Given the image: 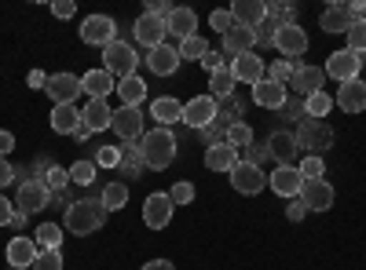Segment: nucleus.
<instances>
[{
	"label": "nucleus",
	"instance_id": "nucleus-59",
	"mask_svg": "<svg viewBox=\"0 0 366 270\" xmlns=\"http://www.w3.org/2000/svg\"><path fill=\"white\" fill-rule=\"evenodd\" d=\"M11 150H15V135L8 128H0V157H8Z\"/></svg>",
	"mask_w": 366,
	"mask_h": 270
},
{
	"label": "nucleus",
	"instance_id": "nucleus-3",
	"mask_svg": "<svg viewBox=\"0 0 366 270\" xmlns=\"http://www.w3.org/2000/svg\"><path fill=\"white\" fill-rule=\"evenodd\" d=\"M136 66H139V55H136V48L132 44H125V41H114V44H107L103 48V70L114 77V81H125V77H136Z\"/></svg>",
	"mask_w": 366,
	"mask_h": 270
},
{
	"label": "nucleus",
	"instance_id": "nucleus-53",
	"mask_svg": "<svg viewBox=\"0 0 366 270\" xmlns=\"http://www.w3.org/2000/svg\"><path fill=\"white\" fill-rule=\"evenodd\" d=\"M246 154H249L246 161H249V165H257V168H260V165H264V161L271 157V154H267V142H264V146H257V142H253V146L246 150Z\"/></svg>",
	"mask_w": 366,
	"mask_h": 270
},
{
	"label": "nucleus",
	"instance_id": "nucleus-49",
	"mask_svg": "<svg viewBox=\"0 0 366 270\" xmlns=\"http://www.w3.org/2000/svg\"><path fill=\"white\" fill-rule=\"evenodd\" d=\"M224 66H231V58H227L224 51H212V48H209V55L202 58V70H205V73H217V70H224Z\"/></svg>",
	"mask_w": 366,
	"mask_h": 270
},
{
	"label": "nucleus",
	"instance_id": "nucleus-41",
	"mask_svg": "<svg viewBox=\"0 0 366 270\" xmlns=\"http://www.w3.org/2000/svg\"><path fill=\"white\" fill-rule=\"evenodd\" d=\"M70 183H77V187L96 183V161H74L70 165Z\"/></svg>",
	"mask_w": 366,
	"mask_h": 270
},
{
	"label": "nucleus",
	"instance_id": "nucleus-54",
	"mask_svg": "<svg viewBox=\"0 0 366 270\" xmlns=\"http://www.w3.org/2000/svg\"><path fill=\"white\" fill-rule=\"evenodd\" d=\"M74 11H77L74 0H55V4H51V15H55V19H70Z\"/></svg>",
	"mask_w": 366,
	"mask_h": 270
},
{
	"label": "nucleus",
	"instance_id": "nucleus-27",
	"mask_svg": "<svg viewBox=\"0 0 366 270\" xmlns=\"http://www.w3.org/2000/svg\"><path fill=\"white\" fill-rule=\"evenodd\" d=\"M117 172L129 179H139L143 172H147V165H143V142L139 139H132V142H121V165H117Z\"/></svg>",
	"mask_w": 366,
	"mask_h": 270
},
{
	"label": "nucleus",
	"instance_id": "nucleus-17",
	"mask_svg": "<svg viewBox=\"0 0 366 270\" xmlns=\"http://www.w3.org/2000/svg\"><path fill=\"white\" fill-rule=\"evenodd\" d=\"M132 37L150 51V48H158V44H165V19H158V15H150V11H143L139 19H136V26H132Z\"/></svg>",
	"mask_w": 366,
	"mask_h": 270
},
{
	"label": "nucleus",
	"instance_id": "nucleus-23",
	"mask_svg": "<svg viewBox=\"0 0 366 270\" xmlns=\"http://www.w3.org/2000/svg\"><path fill=\"white\" fill-rule=\"evenodd\" d=\"M231 19H234V26L257 29L267 19V4H264V0H234V4H231Z\"/></svg>",
	"mask_w": 366,
	"mask_h": 270
},
{
	"label": "nucleus",
	"instance_id": "nucleus-37",
	"mask_svg": "<svg viewBox=\"0 0 366 270\" xmlns=\"http://www.w3.org/2000/svg\"><path fill=\"white\" fill-rule=\"evenodd\" d=\"M330 110H333V99H330L326 88L304 99V117H312V121H322V117H330Z\"/></svg>",
	"mask_w": 366,
	"mask_h": 270
},
{
	"label": "nucleus",
	"instance_id": "nucleus-40",
	"mask_svg": "<svg viewBox=\"0 0 366 270\" xmlns=\"http://www.w3.org/2000/svg\"><path fill=\"white\" fill-rule=\"evenodd\" d=\"M224 142H231L238 154H246V150L253 146V128H249L246 121H238L234 128H227V139H224Z\"/></svg>",
	"mask_w": 366,
	"mask_h": 270
},
{
	"label": "nucleus",
	"instance_id": "nucleus-9",
	"mask_svg": "<svg viewBox=\"0 0 366 270\" xmlns=\"http://www.w3.org/2000/svg\"><path fill=\"white\" fill-rule=\"evenodd\" d=\"M322 81H326V73H322V66H308V63H297V70H293V77H290V92L297 95V99H308V95H315V92H322Z\"/></svg>",
	"mask_w": 366,
	"mask_h": 270
},
{
	"label": "nucleus",
	"instance_id": "nucleus-42",
	"mask_svg": "<svg viewBox=\"0 0 366 270\" xmlns=\"http://www.w3.org/2000/svg\"><path fill=\"white\" fill-rule=\"evenodd\" d=\"M293 70H297V63H290V58H274V63L267 66V73H264V77L286 88V84H290V77H293Z\"/></svg>",
	"mask_w": 366,
	"mask_h": 270
},
{
	"label": "nucleus",
	"instance_id": "nucleus-7",
	"mask_svg": "<svg viewBox=\"0 0 366 270\" xmlns=\"http://www.w3.org/2000/svg\"><path fill=\"white\" fill-rule=\"evenodd\" d=\"M143 110L139 106H117L114 110V121H110V132L121 139V142H132V139H143Z\"/></svg>",
	"mask_w": 366,
	"mask_h": 270
},
{
	"label": "nucleus",
	"instance_id": "nucleus-22",
	"mask_svg": "<svg viewBox=\"0 0 366 270\" xmlns=\"http://www.w3.org/2000/svg\"><path fill=\"white\" fill-rule=\"evenodd\" d=\"M165 33L176 37V41H187L198 33V15L191 8H172L169 19H165Z\"/></svg>",
	"mask_w": 366,
	"mask_h": 270
},
{
	"label": "nucleus",
	"instance_id": "nucleus-58",
	"mask_svg": "<svg viewBox=\"0 0 366 270\" xmlns=\"http://www.w3.org/2000/svg\"><path fill=\"white\" fill-rule=\"evenodd\" d=\"M26 81H29V88H34V92H44V88H48V73H44V70H34Z\"/></svg>",
	"mask_w": 366,
	"mask_h": 270
},
{
	"label": "nucleus",
	"instance_id": "nucleus-64",
	"mask_svg": "<svg viewBox=\"0 0 366 270\" xmlns=\"http://www.w3.org/2000/svg\"><path fill=\"white\" fill-rule=\"evenodd\" d=\"M8 270H11V266H8Z\"/></svg>",
	"mask_w": 366,
	"mask_h": 270
},
{
	"label": "nucleus",
	"instance_id": "nucleus-13",
	"mask_svg": "<svg viewBox=\"0 0 366 270\" xmlns=\"http://www.w3.org/2000/svg\"><path fill=\"white\" fill-rule=\"evenodd\" d=\"M217 106H220V103L212 99V95H194L191 103H183V125L194 128V132L209 128L212 117H217Z\"/></svg>",
	"mask_w": 366,
	"mask_h": 270
},
{
	"label": "nucleus",
	"instance_id": "nucleus-43",
	"mask_svg": "<svg viewBox=\"0 0 366 270\" xmlns=\"http://www.w3.org/2000/svg\"><path fill=\"white\" fill-rule=\"evenodd\" d=\"M279 22H274V19H264L257 29H253V37H257V48H274V33H279Z\"/></svg>",
	"mask_w": 366,
	"mask_h": 270
},
{
	"label": "nucleus",
	"instance_id": "nucleus-1",
	"mask_svg": "<svg viewBox=\"0 0 366 270\" xmlns=\"http://www.w3.org/2000/svg\"><path fill=\"white\" fill-rule=\"evenodd\" d=\"M107 204L99 197H81L66 208V219H63V230L77 234V237H88V234H96L107 227Z\"/></svg>",
	"mask_w": 366,
	"mask_h": 270
},
{
	"label": "nucleus",
	"instance_id": "nucleus-21",
	"mask_svg": "<svg viewBox=\"0 0 366 270\" xmlns=\"http://www.w3.org/2000/svg\"><path fill=\"white\" fill-rule=\"evenodd\" d=\"M355 11L348 4H330L322 15H319V26H322V33H348V29L355 26Z\"/></svg>",
	"mask_w": 366,
	"mask_h": 270
},
{
	"label": "nucleus",
	"instance_id": "nucleus-52",
	"mask_svg": "<svg viewBox=\"0 0 366 270\" xmlns=\"http://www.w3.org/2000/svg\"><path fill=\"white\" fill-rule=\"evenodd\" d=\"M282 117H286V121H300V117H304V99L290 95V99L282 103Z\"/></svg>",
	"mask_w": 366,
	"mask_h": 270
},
{
	"label": "nucleus",
	"instance_id": "nucleus-60",
	"mask_svg": "<svg viewBox=\"0 0 366 270\" xmlns=\"http://www.w3.org/2000/svg\"><path fill=\"white\" fill-rule=\"evenodd\" d=\"M139 270H176V266H172L169 259H150V263H143Z\"/></svg>",
	"mask_w": 366,
	"mask_h": 270
},
{
	"label": "nucleus",
	"instance_id": "nucleus-8",
	"mask_svg": "<svg viewBox=\"0 0 366 270\" xmlns=\"http://www.w3.org/2000/svg\"><path fill=\"white\" fill-rule=\"evenodd\" d=\"M359 70H362V55H355V51H348V48L333 51V55L326 58V66H322V73H326V77L341 81V84L359 81Z\"/></svg>",
	"mask_w": 366,
	"mask_h": 270
},
{
	"label": "nucleus",
	"instance_id": "nucleus-45",
	"mask_svg": "<svg viewBox=\"0 0 366 270\" xmlns=\"http://www.w3.org/2000/svg\"><path fill=\"white\" fill-rule=\"evenodd\" d=\"M322 172H326V161L315 157V154H308V157L300 161V179H304V183H312V179H322Z\"/></svg>",
	"mask_w": 366,
	"mask_h": 270
},
{
	"label": "nucleus",
	"instance_id": "nucleus-10",
	"mask_svg": "<svg viewBox=\"0 0 366 270\" xmlns=\"http://www.w3.org/2000/svg\"><path fill=\"white\" fill-rule=\"evenodd\" d=\"M231 187H234L238 194H246V197H257V194L267 187V175H264V168H257V165H249V161H238V165L231 168Z\"/></svg>",
	"mask_w": 366,
	"mask_h": 270
},
{
	"label": "nucleus",
	"instance_id": "nucleus-38",
	"mask_svg": "<svg viewBox=\"0 0 366 270\" xmlns=\"http://www.w3.org/2000/svg\"><path fill=\"white\" fill-rule=\"evenodd\" d=\"M63 227H59V223H41L37 227V249H51V252H59V249H63Z\"/></svg>",
	"mask_w": 366,
	"mask_h": 270
},
{
	"label": "nucleus",
	"instance_id": "nucleus-33",
	"mask_svg": "<svg viewBox=\"0 0 366 270\" xmlns=\"http://www.w3.org/2000/svg\"><path fill=\"white\" fill-rule=\"evenodd\" d=\"M81 128V110L77 106H51V132L74 135Z\"/></svg>",
	"mask_w": 366,
	"mask_h": 270
},
{
	"label": "nucleus",
	"instance_id": "nucleus-39",
	"mask_svg": "<svg viewBox=\"0 0 366 270\" xmlns=\"http://www.w3.org/2000/svg\"><path fill=\"white\" fill-rule=\"evenodd\" d=\"M209 55V41L205 37H187V41H179V63L183 58H194V63H202V58Z\"/></svg>",
	"mask_w": 366,
	"mask_h": 270
},
{
	"label": "nucleus",
	"instance_id": "nucleus-15",
	"mask_svg": "<svg viewBox=\"0 0 366 270\" xmlns=\"http://www.w3.org/2000/svg\"><path fill=\"white\" fill-rule=\"evenodd\" d=\"M264 73H267V66H264V58L257 55V51H246V55H234L231 58V77H234V84H260L264 81Z\"/></svg>",
	"mask_w": 366,
	"mask_h": 270
},
{
	"label": "nucleus",
	"instance_id": "nucleus-4",
	"mask_svg": "<svg viewBox=\"0 0 366 270\" xmlns=\"http://www.w3.org/2000/svg\"><path fill=\"white\" fill-rule=\"evenodd\" d=\"M293 135H297V146H300V150H312L315 157H322L319 150H326V146L333 142V128H330L326 121H312V117H304L300 128H297Z\"/></svg>",
	"mask_w": 366,
	"mask_h": 270
},
{
	"label": "nucleus",
	"instance_id": "nucleus-34",
	"mask_svg": "<svg viewBox=\"0 0 366 270\" xmlns=\"http://www.w3.org/2000/svg\"><path fill=\"white\" fill-rule=\"evenodd\" d=\"M114 92L121 95V106H139L147 99V81L143 77H125V81H117Z\"/></svg>",
	"mask_w": 366,
	"mask_h": 270
},
{
	"label": "nucleus",
	"instance_id": "nucleus-32",
	"mask_svg": "<svg viewBox=\"0 0 366 270\" xmlns=\"http://www.w3.org/2000/svg\"><path fill=\"white\" fill-rule=\"evenodd\" d=\"M253 48H257V37H253V29H246V26H231L227 33H224V55H227V58L246 55V51H253Z\"/></svg>",
	"mask_w": 366,
	"mask_h": 270
},
{
	"label": "nucleus",
	"instance_id": "nucleus-28",
	"mask_svg": "<svg viewBox=\"0 0 366 270\" xmlns=\"http://www.w3.org/2000/svg\"><path fill=\"white\" fill-rule=\"evenodd\" d=\"M110 121H114V110L107 106V99H92V103L81 110V125H84L92 135H96V132H107Z\"/></svg>",
	"mask_w": 366,
	"mask_h": 270
},
{
	"label": "nucleus",
	"instance_id": "nucleus-16",
	"mask_svg": "<svg viewBox=\"0 0 366 270\" xmlns=\"http://www.w3.org/2000/svg\"><path fill=\"white\" fill-rule=\"evenodd\" d=\"M172 212H176V204H172L169 194H150V197L143 201V223H147L150 230H165V227L172 223Z\"/></svg>",
	"mask_w": 366,
	"mask_h": 270
},
{
	"label": "nucleus",
	"instance_id": "nucleus-26",
	"mask_svg": "<svg viewBox=\"0 0 366 270\" xmlns=\"http://www.w3.org/2000/svg\"><path fill=\"white\" fill-rule=\"evenodd\" d=\"M242 161V154L231 146V142H217V146H205V168L209 172H227L231 175V168Z\"/></svg>",
	"mask_w": 366,
	"mask_h": 270
},
{
	"label": "nucleus",
	"instance_id": "nucleus-31",
	"mask_svg": "<svg viewBox=\"0 0 366 270\" xmlns=\"http://www.w3.org/2000/svg\"><path fill=\"white\" fill-rule=\"evenodd\" d=\"M150 117L158 121V128H169V125H179L183 121V103L172 99V95H162L150 103Z\"/></svg>",
	"mask_w": 366,
	"mask_h": 270
},
{
	"label": "nucleus",
	"instance_id": "nucleus-20",
	"mask_svg": "<svg viewBox=\"0 0 366 270\" xmlns=\"http://www.w3.org/2000/svg\"><path fill=\"white\" fill-rule=\"evenodd\" d=\"M300 201L308 212H330L333 208V187L326 183V179H312V183L300 187Z\"/></svg>",
	"mask_w": 366,
	"mask_h": 270
},
{
	"label": "nucleus",
	"instance_id": "nucleus-44",
	"mask_svg": "<svg viewBox=\"0 0 366 270\" xmlns=\"http://www.w3.org/2000/svg\"><path fill=\"white\" fill-rule=\"evenodd\" d=\"M345 37H348V44H345L348 51H355V55H366V22H362V19H359V22L348 29Z\"/></svg>",
	"mask_w": 366,
	"mask_h": 270
},
{
	"label": "nucleus",
	"instance_id": "nucleus-48",
	"mask_svg": "<svg viewBox=\"0 0 366 270\" xmlns=\"http://www.w3.org/2000/svg\"><path fill=\"white\" fill-rule=\"evenodd\" d=\"M44 183H48V190L55 194V190H63V187L70 183V172H66V168H59V165H51L48 175H44Z\"/></svg>",
	"mask_w": 366,
	"mask_h": 270
},
{
	"label": "nucleus",
	"instance_id": "nucleus-2",
	"mask_svg": "<svg viewBox=\"0 0 366 270\" xmlns=\"http://www.w3.org/2000/svg\"><path fill=\"white\" fill-rule=\"evenodd\" d=\"M143 165L154 168V172H165L172 161H176V135L169 128H154V132H143Z\"/></svg>",
	"mask_w": 366,
	"mask_h": 270
},
{
	"label": "nucleus",
	"instance_id": "nucleus-55",
	"mask_svg": "<svg viewBox=\"0 0 366 270\" xmlns=\"http://www.w3.org/2000/svg\"><path fill=\"white\" fill-rule=\"evenodd\" d=\"M11 216H15V201L0 194V227H11Z\"/></svg>",
	"mask_w": 366,
	"mask_h": 270
},
{
	"label": "nucleus",
	"instance_id": "nucleus-24",
	"mask_svg": "<svg viewBox=\"0 0 366 270\" xmlns=\"http://www.w3.org/2000/svg\"><path fill=\"white\" fill-rule=\"evenodd\" d=\"M333 106H341L345 113H362L366 110V81H348L337 88V99H333Z\"/></svg>",
	"mask_w": 366,
	"mask_h": 270
},
{
	"label": "nucleus",
	"instance_id": "nucleus-35",
	"mask_svg": "<svg viewBox=\"0 0 366 270\" xmlns=\"http://www.w3.org/2000/svg\"><path fill=\"white\" fill-rule=\"evenodd\" d=\"M99 201L107 204V212L125 208V204H129V183H125V179H114V183H107L103 194H99Z\"/></svg>",
	"mask_w": 366,
	"mask_h": 270
},
{
	"label": "nucleus",
	"instance_id": "nucleus-56",
	"mask_svg": "<svg viewBox=\"0 0 366 270\" xmlns=\"http://www.w3.org/2000/svg\"><path fill=\"white\" fill-rule=\"evenodd\" d=\"M304 216H308V208H304V201L297 197V201H293V204L286 208V219H290V223H300Z\"/></svg>",
	"mask_w": 366,
	"mask_h": 270
},
{
	"label": "nucleus",
	"instance_id": "nucleus-61",
	"mask_svg": "<svg viewBox=\"0 0 366 270\" xmlns=\"http://www.w3.org/2000/svg\"><path fill=\"white\" fill-rule=\"evenodd\" d=\"M26 219H29V216H26V212H19V208H15V216H11V227H26Z\"/></svg>",
	"mask_w": 366,
	"mask_h": 270
},
{
	"label": "nucleus",
	"instance_id": "nucleus-25",
	"mask_svg": "<svg viewBox=\"0 0 366 270\" xmlns=\"http://www.w3.org/2000/svg\"><path fill=\"white\" fill-rule=\"evenodd\" d=\"M267 154H271V161H279V165H293V157L300 154L297 135L293 132H271L267 135Z\"/></svg>",
	"mask_w": 366,
	"mask_h": 270
},
{
	"label": "nucleus",
	"instance_id": "nucleus-5",
	"mask_svg": "<svg viewBox=\"0 0 366 270\" xmlns=\"http://www.w3.org/2000/svg\"><path fill=\"white\" fill-rule=\"evenodd\" d=\"M51 204V190H48V183L44 179H26V183L19 187V197H15V208L19 212H26V216H34V212H41V208H48Z\"/></svg>",
	"mask_w": 366,
	"mask_h": 270
},
{
	"label": "nucleus",
	"instance_id": "nucleus-30",
	"mask_svg": "<svg viewBox=\"0 0 366 270\" xmlns=\"http://www.w3.org/2000/svg\"><path fill=\"white\" fill-rule=\"evenodd\" d=\"M114 88H117V81H114L107 70H88V73L81 77V92H84L88 99H107Z\"/></svg>",
	"mask_w": 366,
	"mask_h": 270
},
{
	"label": "nucleus",
	"instance_id": "nucleus-14",
	"mask_svg": "<svg viewBox=\"0 0 366 270\" xmlns=\"http://www.w3.org/2000/svg\"><path fill=\"white\" fill-rule=\"evenodd\" d=\"M274 51L286 55L290 63H297V58L308 51V33L300 29V22H290V26H282L279 33H274Z\"/></svg>",
	"mask_w": 366,
	"mask_h": 270
},
{
	"label": "nucleus",
	"instance_id": "nucleus-57",
	"mask_svg": "<svg viewBox=\"0 0 366 270\" xmlns=\"http://www.w3.org/2000/svg\"><path fill=\"white\" fill-rule=\"evenodd\" d=\"M11 179H15V168H11V161H8V157H0V190H4V187L11 183Z\"/></svg>",
	"mask_w": 366,
	"mask_h": 270
},
{
	"label": "nucleus",
	"instance_id": "nucleus-11",
	"mask_svg": "<svg viewBox=\"0 0 366 270\" xmlns=\"http://www.w3.org/2000/svg\"><path fill=\"white\" fill-rule=\"evenodd\" d=\"M267 183H271V194L293 201V197H300L304 179H300V168H297V165H274L271 175H267Z\"/></svg>",
	"mask_w": 366,
	"mask_h": 270
},
{
	"label": "nucleus",
	"instance_id": "nucleus-50",
	"mask_svg": "<svg viewBox=\"0 0 366 270\" xmlns=\"http://www.w3.org/2000/svg\"><path fill=\"white\" fill-rule=\"evenodd\" d=\"M169 197H172V204H191L194 201V183H183L179 179V183L169 190Z\"/></svg>",
	"mask_w": 366,
	"mask_h": 270
},
{
	"label": "nucleus",
	"instance_id": "nucleus-63",
	"mask_svg": "<svg viewBox=\"0 0 366 270\" xmlns=\"http://www.w3.org/2000/svg\"><path fill=\"white\" fill-rule=\"evenodd\" d=\"M362 66H366V55H362Z\"/></svg>",
	"mask_w": 366,
	"mask_h": 270
},
{
	"label": "nucleus",
	"instance_id": "nucleus-29",
	"mask_svg": "<svg viewBox=\"0 0 366 270\" xmlns=\"http://www.w3.org/2000/svg\"><path fill=\"white\" fill-rule=\"evenodd\" d=\"M290 99V88H282V84H274V81H260V84H253V103L257 106H264V110H282V103Z\"/></svg>",
	"mask_w": 366,
	"mask_h": 270
},
{
	"label": "nucleus",
	"instance_id": "nucleus-6",
	"mask_svg": "<svg viewBox=\"0 0 366 270\" xmlns=\"http://www.w3.org/2000/svg\"><path fill=\"white\" fill-rule=\"evenodd\" d=\"M81 41L92 44V48H107L117 41V22L110 15H88L81 22Z\"/></svg>",
	"mask_w": 366,
	"mask_h": 270
},
{
	"label": "nucleus",
	"instance_id": "nucleus-51",
	"mask_svg": "<svg viewBox=\"0 0 366 270\" xmlns=\"http://www.w3.org/2000/svg\"><path fill=\"white\" fill-rule=\"evenodd\" d=\"M209 26H212V29H217V33L224 37L227 29L234 26V19H231V8H227V11H212V15H209Z\"/></svg>",
	"mask_w": 366,
	"mask_h": 270
},
{
	"label": "nucleus",
	"instance_id": "nucleus-18",
	"mask_svg": "<svg viewBox=\"0 0 366 270\" xmlns=\"http://www.w3.org/2000/svg\"><path fill=\"white\" fill-rule=\"evenodd\" d=\"M147 70L154 73V77H172L176 70H179V48H172V44H158V48H150L147 51Z\"/></svg>",
	"mask_w": 366,
	"mask_h": 270
},
{
	"label": "nucleus",
	"instance_id": "nucleus-62",
	"mask_svg": "<svg viewBox=\"0 0 366 270\" xmlns=\"http://www.w3.org/2000/svg\"><path fill=\"white\" fill-rule=\"evenodd\" d=\"M74 139H77V142H88V139H92V132H88V128H84V125H81V128H77V132H74Z\"/></svg>",
	"mask_w": 366,
	"mask_h": 270
},
{
	"label": "nucleus",
	"instance_id": "nucleus-46",
	"mask_svg": "<svg viewBox=\"0 0 366 270\" xmlns=\"http://www.w3.org/2000/svg\"><path fill=\"white\" fill-rule=\"evenodd\" d=\"M34 270H63V252L41 249V252H37V263H34Z\"/></svg>",
	"mask_w": 366,
	"mask_h": 270
},
{
	"label": "nucleus",
	"instance_id": "nucleus-12",
	"mask_svg": "<svg viewBox=\"0 0 366 270\" xmlns=\"http://www.w3.org/2000/svg\"><path fill=\"white\" fill-rule=\"evenodd\" d=\"M44 95H48L55 106H74V99L81 95V77H77V73H51Z\"/></svg>",
	"mask_w": 366,
	"mask_h": 270
},
{
	"label": "nucleus",
	"instance_id": "nucleus-19",
	"mask_svg": "<svg viewBox=\"0 0 366 270\" xmlns=\"http://www.w3.org/2000/svg\"><path fill=\"white\" fill-rule=\"evenodd\" d=\"M37 242L34 237H26V234H19V237H11L8 242V249H4V256H8V263H11V270H29L37 263Z\"/></svg>",
	"mask_w": 366,
	"mask_h": 270
},
{
	"label": "nucleus",
	"instance_id": "nucleus-36",
	"mask_svg": "<svg viewBox=\"0 0 366 270\" xmlns=\"http://www.w3.org/2000/svg\"><path fill=\"white\" fill-rule=\"evenodd\" d=\"M209 88H212L209 95L217 99V103L227 99V95H234L238 84H234V77H231V66H224V70H217V73H209Z\"/></svg>",
	"mask_w": 366,
	"mask_h": 270
},
{
	"label": "nucleus",
	"instance_id": "nucleus-47",
	"mask_svg": "<svg viewBox=\"0 0 366 270\" xmlns=\"http://www.w3.org/2000/svg\"><path fill=\"white\" fill-rule=\"evenodd\" d=\"M117 165H121V146H99L96 168H117Z\"/></svg>",
	"mask_w": 366,
	"mask_h": 270
}]
</instances>
